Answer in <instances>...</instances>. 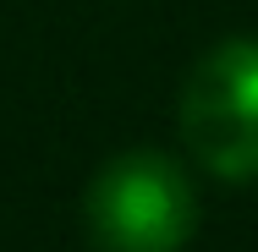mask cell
Returning a JSON list of instances; mask_svg holds the SVG:
<instances>
[{"mask_svg":"<svg viewBox=\"0 0 258 252\" xmlns=\"http://www.w3.org/2000/svg\"><path fill=\"white\" fill-rule=\"evenodd\" d=\"M94 252H181L198 230V192L159 148H126L83 192Z\"/></svg>","mask_w":258,"mask_h":252,"instance_id":"obj_1","label":"cell"},{"mask_svg":"<svg viewBox=\"0 0 258 252\" xmlns=\"http://www.w3.org/2000/svg\"><path fill=\"white\" fill-rule=\"evenodd\" d=\"M181 143L220 181H258V39H225L192 66Z\"/></svg>","mask_w":258,"mask_h":252,"instance_id":"obj_2","label":"cell"}]
</instances>
